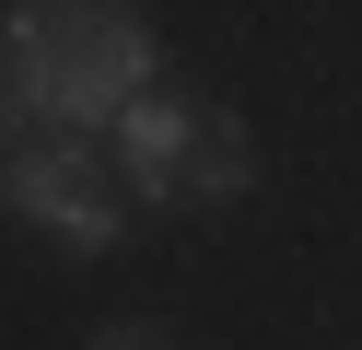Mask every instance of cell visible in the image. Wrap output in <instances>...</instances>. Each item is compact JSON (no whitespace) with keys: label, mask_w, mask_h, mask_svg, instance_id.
I'll use <instances>...</instances> for the list:
<instances>
[{"label":"cell","mask_w":362,"mask_h":350,"mask_svg":"<svg viewBox=\"0 0 362 350\" xmlns=\"http://www.w3.org/2000/svg\"><path fill=\"white\" fill-rule=\"evenodd\" d=\"M199 117H211V105H187V93H164V82H141V93L117 105V163H129V199H152V210H175V199H187Z\"/></svg>","instance_id":"3957f363"},{"label":"cell","mask_w":362,"mask_h":350,"mask_svg":"<svg viewBox=\"0 0 362 350\" xmlns=\"http://www.w3.org/2000/svg\"><path fill=\"white\" fill-rule=\"evenodd\" d=\"M94 350H164V339H152V327H105Z\"/></svg>","instance_id":"8992f818"},{"label":"cell","mask_w":362,"mask_h":350,"mask_svg":"<svg viewBox=\"0 0 362 350\" xmlns=\"http://www.w3.org/2000/svg\"><path fill=\"white\" fill-rule=\"evenodd\" d=\"M12 140H24V93L0 82V152H12Z\"/></svg>","instance_id":"5b68a950"},{"label":"cell","mask_w":362,"mask_h":350,"mask_svg":"<svg viewBox=\"0 0 362 350\" xmlns=\"http://www.w3.org/2000/svg\"><path fill=\"white\" fill-rule=\"evenodd\" d=\"M0 82L47 129H117V105L152 82V23L129 0H12L0 12Z\"/></svg>","instance_id":"6da1fadb"},{"label":"cell","mask_w":362,"mask_h":350,"mask_svg":"<svg viewBox=\"0 0 362 350\" xmlns=\"http://www.w3.org/2000/svg\"><path fill=\"white\" fill-rule=\"evenodd\" d=\"M234 187H245V129L211 105V117H199V152H187V199L211 210V199H234Z\"/></svg>","instance_id":"277c9868"},{"label":"cell","mask_w":362,"mask_h":350,"mask_svg":"<svg viewBox=\"0 0 362 350\" xmlns=\"http://www.w3.org/2000/svg\"><path fill=\"white\" fill-rule=\"evenodd\" d=\"M0 199L24 210L47 245H71V257H117L129 245L117 187H105V163L82 152L71 129H59V140H12V152H0Z\"/></svg>","instance_id":"7a4b0ae2"}]
</instances>
